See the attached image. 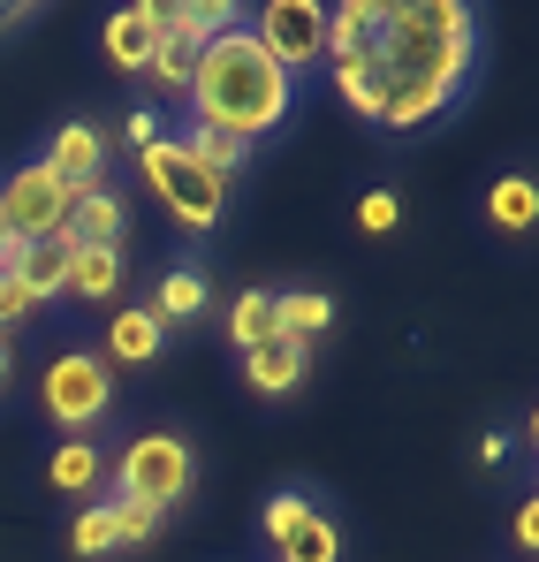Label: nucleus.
Wrapping results in <instances>:
<instances>
[{"mask_svg":"<svg viewBox=\"0 0 539 562\" xmlns=\"http://www.w3.org/2000/svg\"><path fill=\"white\" fill-rule=\"evenodd\" d=\"M61 296H77V304H106V296H122V244H69Z\"/></svg>","mask_w":539,"mask_h":562,"instance_id":"15","label":"nucleus"},{"mask_svg":"<svg viewBox=\"0 0 539 562\" xmlns=\"http://www.w3.org/2000/svg\"><path fill=\"white\" fill-rule=\"evenodd\" d=\"M244 31L259 38V54L281 77H304L312 61H327V8L319 0H267Z\"/></svg>","mask_w":539,"mask_h":562,"instance_id":"7","label":"nucleus"},{"mask_svg":"<svg viewBox=\"0 0 539 562\" xmlns=\"http://www.w3.org/2000/svg\"><path fill=\"white\" fill-rule=\"evenodd\" d=\"M335 92H343V106H350V114L380 122V61H372V54H358V61H335Z\"/></svg>","mask_w":539,"mask_h":562,"instance_id":"25","label":"nucleus"},{"mask_svg":"<svg viewBox=\"0 0 539 562\" xmlns=\"http://www.w3.org/2000/svg\"><path fill=\"white\" fill-rule=\"evenodd\" d=\"M15 380V350H8V335H0V387Z\"/></svg>","mask_w":539,"mask_h":562,"instance_id":"32","label":"nucleus"},{"mask_svg":"<svg viewBox=\"0 0 539 562\" xmlns=\"http://www.w3.org/2000/svg\"><path fill=\"white\" fill-rule=\"evenodd\" d=\"M182 153L205 168V176H244V160H251V145H236V137H221V130H182Z\"/></svg>","mask_w":539,"mask_h":562,"instance_id":"23","label":"nucleus"},{"mask_svg":"<svg viewBox=\"0 0 539 562\" xmlns=\"http://www.w3.org/2000/svg\"><path fill=\"white\" fill-rule=\"evenodd\" d=\"M122 548V532H114V502L99 494V502H85L77 509V525H69V555L77 562H99V555H114Z\"/></svg>","mask_w":539,"mask_h":562,"instance_id":"21","label":"nucleus"},{"mask_svg":"<svg viewBox=\"0 0 539 562\" xmlns=\"http://www.w3.org/2000/svg\"><path fill=\"white\" fill-rule=\"evenodd\" d=\"M61 267H69V236H38V244H15V259L0 274L15 281L31 304H54L61 296Z\"/></svg>","mask_w":539,"mask_h":562,"instance_id":"16","label":"nucleus"},{"mask_svg":"<svg viewBox=\"0 0 539 562\" xmlns=\"http://www.w3.org/2000/svg\"><path fill=\"white\" fill-rule=\"evenodd\" d=\"M46 486L69 494V502H99V494H106V449H99L91 434H69V441L46 457Z\"/></svg>","mask_w":539,"mask_h":562,"instance_id":"14","label":"nucleus"},{"mask_svg":"<svg viewBox=\"0 0 539 562\" xmlns=\"http://www.w3.org/2000/svg\"><path fill=\"white\" fill-rule=\"evenodd\" d=\"M372 61H380V77H411V85H434L456 99L479 69V15L463 0H403L380 15Z\"/></svg>","mask_w":539,"mask_h":562,"instance_id":"2","label":"nucleus"},{"mask_svg":"<svg viewBox=\"0 0 539 562\" xmlns=\"http://www.w3.org/2000/svg\"><path fill=\"white\" fill-rule=\"evenodd\" d=\"M182 106H190V130H221L236 145H259L273 130H289L296 77H281L267 54H259V38L236 23V31H221V38L198 46V69H190Z\"/></svg>","mask_w":539,"mask_h":562,"instance_id":"1","label":"nucleus"},{"mask_svg":"<svg viewBox=\"0 0 539 562\" xmlns=\"http://www.w3.org/2000/svg\"><path fill=\"white\" fill-rule=\"evenodd\" d=\"M509 548H517L525 562L539 555V502H532V494H525V502H517V517H509Z\"/></svg>","mask_w":539,"mask_h":562,"instance_id":"28","label":"nucleus"},{"mask_svg":"<svg viewBox=\"0 0 539 562\" xmlns=\"http://www.w3.org/2000/svg\"><path fill=\"white\" fill-rule=\"evenodd\" d=\"M395 221H403V198H395V190H364L358 198V228L364 236H395Z\"/></svg>","mask_w":539,"mask_h":562,"instance_id":"27","label":"nucleus"},{"mask_svg":"<svg viewBox=\"0 0 539 562\" xmlns=\"http://www.w3.org/2000/svg\"><path fill=\"white\" fill-rule=\"evenodd\" d=\"M304 373H312V350H304V342H281V335H273V342H259V350H244V387L267 395V403L296 395Z\"/></svg>","mask_w":539,"mask_h":562,"instance_id":"13","label":"nucleus"},{"mask_svg":"<svg viewBox=\"0 0 539 562\" xmlns=\"http://www.w3.org/2000/svg\"><path fill=\"white\" fill-rule=\"evenodd\" d=\"M160 350H168V327L145 312V304H122L114 319H106V373L122 366V373H145V366H160Z\"/></svg>","mask_w":539,"mask_h":562,"instance_id":"11","label":"nucleus"},{"mask_svg":"<svg viewBox=\"0 0 539 562\" xmlns=\"http://www.w3.org/2000/svg\"><path fill=\"white\" fill-rule=\"evenodd\" d=\"M137 176H145V190L168 205V221H176L182 236H213V228L228 221V183L205 176V168L182 153V137L145 145V153H137Z\"/></svg>","mask_w":539,"mask_h":562,"instance_id":"4","label":"nucleus"},{"mask_svg":"<svg viewBox=\"0 0 539 562\" xmlns=\"http://www.w3.org/2000/svg\"><path fill=\"white\" fill-rule=\"evenodd\" d=\"M122 137H130V153H145V145H160V114H153V106H137V114L122 122Z\"/></svg>","mask_w":539,"mask_h":562,"instance_id":"29","label":"nucleus"},{"mask_svg":"<svg viewBox=\"0 0 539 562\" xmlns=\"http://www.w3.org/2000/svg\"><path fill=\"white\" fill-rule=\"evenodd\" d=\"M228 342H236V358L259 350V342H273V289H244V296L228 304Z\"/></svg>","mask_w":539,"mask_h":562,"instance_id":"22","label":"nucleus"},{"mask_svg":"<svg viewBox=\"0 0 539 562\" xmlns=\"http://www.w3.org/2000/svg\"><path fill=\"white\" fill-rule=\"evenodd\" d=\"M130 236V198L114 183L77 190V213H69V244H122Z\"/></svg>","mask_w":539,"mask_h":562,"instance_id":"17","label":"nucleus"},{"mask_svg":"<svg viewBox=\"0 0 539 562\" xmlns=\"http://www.w3.org/2000/svg\"><path fill=\"white\" fill-rule=\"evenodd\" d=\"M259 540L267 562H343V525L312 486H273L259 509Z\"/></svg>","mask_w":539,"mask_h":562,"instance_id":"5","label":"nucleus"},{"mask_svg":"<svg viewBox=\"0 0 539 562\" xmlns=\"http://www.w3.org/2000/svg\"><path fill=\"white\" fill-rule=\"evenodd\" d=\"M335 327V296L327 289H289V296H273V335L281 342H304L312 350V335H327Z\"/></svg>","mask_w":539,"mask_h":562,"instance_id":"20","label":"nucleus"},{"mask_svg":"<svg viewBox=\"0 0 539 562\" xmlns=\"http://www.w3.org/2000/svg\"><path fill=\"white\" fill-rule=\"evenodd\" d=\"M106 486H114V502H137V509L168 517L198 494V449L168 426H153V434L122 441V457H106Z\"/></svg>","mask_w":539,"mask_h":562,"instance_id":"3","label":"nucleus"},{"mask_svg":"<svg viewBox=\"0 0 539 562\" xmlns=\"http://www.w3.org/2000/svg\"><path fill=\"white\" fill-rule=\"evenodd\" d=\"M479 221L494 228V236H532V221H539V183L525 176V168H509V176H494V183L479 190Z\"/></svg>","mask_w":539,"mask_h":562,"instance_id":"12","label":"nucleus"},{"mask_svg":"<svg viewBox=\"0 0 539 562\" xmlns=\"http://www.w3.org/2000/svg\"><path fill=\"white\" fill-rule=\"evenodd\" d=\"M15 259V228H8V213H0V267Z\"/></svg>","mask_w":539,"mask_h":562,"instance_id":"31","label":"nucleus"},{"mask_svg":"<svg viewBox=\"0 0 539 562\" xmlns=\"http://www.w3.org/2000/svg\"><path fill=\"white\" fill-rule=\"evenodd\" d=\"M38 411L61 426V441L69 434H91L106 411H114V373H106V358L99 350H61L46 380H38Z\"/></svg>","mask_w":539,"mask_h":562,"instance_id":"6","label":"nucleus"},{"mask_svg":"<svg viewBox=\"0 0 539 562\" xmlns=\"http://www.w3.org/2000/svg\"><path fill=\"white\" fill-rule=\"evenodd\" d=\"M205 304H213V281H205V267H168L145 312H153L160 327H190V319H198Z\"/></svg>","mask_w":539,"mask_h":562,"instance_id":"18","label":"nucleus"},{"mask_svg":"<svg viewBox=\"0 0 539 562\" xmlns=\"http://www.w3.org/2000/svg\"><path fill=\"white\" fill-rule=\"evenodd\" d=\"M471 457H479V464L494 471V464H502V457H509V434H479V449H471Z\"/></svg>","mask_w":539,"mask_h":562,"instance_id":"30","label":"nucleus"},{"mask_svg":"<svg viewBox=\"0 0 539 562\" xmlns=\"http://www.w3.org/2000/svg\"><path fill=\"white\" fill-rule=\"evenodd\" d=\"M380 0H335L327 8V61H358L372 54V38H380Z\"/></svg>","mask_w":539,"mask_h":562,"instance_id":"19","label":"nucleus"},{"mask_svg":"<svg viewBox=\"0 0 539 562\" xmlns=\"http://www.w3.org/2000/svg\"><path fill=\"white\" fill-rule=\"evenodd\" d=\"M190 69H198V46H190V38H176V31H160V46H153L145 77H153L168 99H182V92H190Z\"/></svg>","mask_w":539,"mask_h":562,"instance_id":"24","label":"nucleus"},{"mask_svg":"<svg viewBox=\"0 0 539 562\" xmlns=\"http://www.w3.org/2000/svg\"><path fill=\"white\" fill-rule=\"evenodd\" d=\"M114 502V494H106ZM160 509H137V502H114V532H122V548H145V540H160Z\"/></svg>","mask_w":539,"mask_h":562,"instance_id":"26","label":"nucleus"},{"mask_svg":"<svg viewBox=\"0 0 539 562\" xmlns=\"http://www.w3.org/2000/svg\"><path fill=\"white\" fill-rule=\"evenodd\" d=\"M0 213L15 228V244H38V236H69V213H77V190L61 176H46L38 160H23L8 183H0Z\"/></svg>","mask_w":539,"mask_h":562,"instance_id":"8","label":"nucleus"},{"mask_svg":"<svg viewBox=\"0 0 539 562\" xmlns=\"http://www.w3.org/2000/svg\"><path fill=\"white\" fill-rule=\"evenodd\" d=\"M106 130L99 122H61L54 137H46V153H38V168L46 176H61L69 190H91V183H106Z\"/></svg>","mask_w":539,"mask_h":562,"instance_id":"10","label":"nucleus"},{"mask_svg":"<svg viewBox=\"0 0 539 562\" xmlns=\"http://www.w3.org/2000/svg\"><path fill=\"white\" fill-rule=\"evenodd\" d=\"M160 31H168V0L114 8V15L99 23V54H106V69H122V77H145V61H153Z\"/></svg>","mask_w":539,"mask_h":562,"instance_id":"9","label":"nucleus"}]
</instances>
